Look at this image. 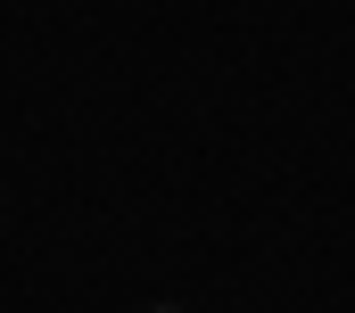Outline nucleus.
Masks as SVG:
<instances>
[]
</instances>
